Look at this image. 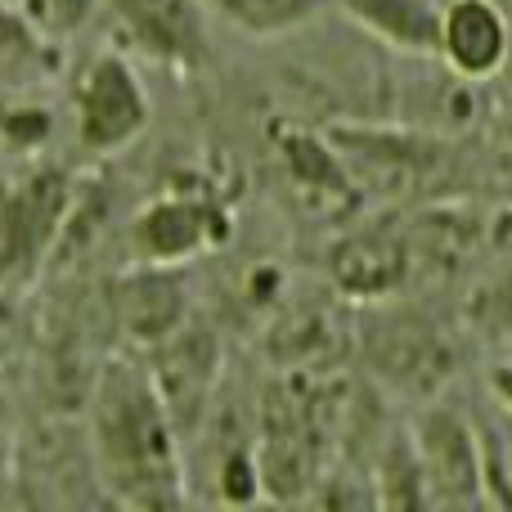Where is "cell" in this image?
<instances>
[{
  "label": "cell",
  "mask_w": 512,
  "mask_h": 512,
  "mask_svg": "<svg viewBox=\"0 0 512 512\" xmlns=\"http://www.w3.org/2000/svg\"><path fill=\"white\" fill-rule=\"evenodd\" d=\"M512 27L499 0H450L441 18V59L454 77L486 81L504 68Z\"/></svg>",
  "instance_id": "cell-7"
},
{
  "label": "cell",
  "mask_w": 512,
  "mask_h": 512,
  "mask_svg": "<svg viewBox=\"0 0 512 512\" xmlns=\"http://www.w3.org/2000/svg\"><path fill=\"white\" fill-rule=\"evenodd\" d=\"M418 477H427L441 504H472L481 495V450L463 418L432 409L418 423Z\"/></svg>",
  "instance_id": "cell-8"
},
{
  "label": "cell",
  "mask_w": 512,
  "mask_h": 512,
  "mask_svg": "<svg viewBox=\"0 0 512 512\" xmlns=\"http://www.w3.org/2000/svg\"><path fill=\"white\" fill-rule=\"evenodd\" d=\"M373 360L382 364V373H391V378H400V382H414V387H427L432 378L445 373L441 369L445 351H441V342H436V333L414 324V319L387 324V333L373 346Z\"/></svg>",
  "instance_id": "cell-12"
},
{
  "label": "cell",
  "mask_w": 512,
  "mask_h": 512,
  "mask_svg": "<svg viewBox=\"0 0 512 512\" xmlns=\"http://www.w3.org/2000/svg\"><path fill=\"white\" fill-rule=\"evenodd\" d=\"M230 234L225 212L212 198L167 194L140 207L131 221V256L149 265H185Z\"/></svg>",
  "instance_id": "cell-4"
},
{
  "label": "cell",
  "mask_w": 512,
  "mask_h": 512,
  "mask_svg": "<svg viewBox=\"0 0 512 512\" xmlns=\"http://www.w3.org/2000/svg\"><path fill=\"white\" fill-rule=\"evenodd\" d=\"M14 333V310H9V301H5V288H0V346H5V337Z\"/></svg>",
  "instance_id": "cell-22"
},
{
  "label": "cell",
  "mask_w": 512,
  "mask_h": 512,
  "mask_svg": "<svg viewBox=\"0 0 512 512\" xmlns=\"http://www.w3.org/2000/svg\"><path fill=\"white\" fill-rule=\"evenodd\" d=\"M221 495L234 499V504H248V499L261 495V472H256L252 454H230L221 463Z\"/></svg>",
  "instance_id": "cell-16"
},
{
  "label": "cell",
  "mask_w": 512,
  "mask_h": 512,
  "mask_svg": "<svg viewBox=\"0 0 512 512\" xmlns=\"http://www.w3.org/2000/svg\"><path fill=\"white\" fill-rule=\"evenodd\" d=\"M176 423L153 387L149 369L104 360L90 382V445L104 486L131 508L180 504Z\"/></svg>",
  "instance_id": "cell-1"
},
{
  "label": "cell",
  "mask_w": 512,
  "mask_h": 512,
  "mask_svg": "<svg viewBox=\"0 0 512 512\" xmlns=\"http://www.w3.org/2000/svg\"><path fill=\"white\" fill-rule=\"evenodd\" d=\"M490 387H495V396L512 409V360H508V364H495V369H490Z\"/></svg>",
  "instance_id": "cell-20"
},
{
  "label": "cell",
  "mask_w": 512,
  "mask_h": 512,
  "mask_svg": "<svg viewBox=\"0 0 512 512\" xmlns=\"http://www.w3.org/2000/svg\"><path fill=\"white\" fill-rule=\"evenodd\" d=\"M481 310H486V319H490V324L512 328V279L495 283V288H490L486 297H481Z\"/></svg>",
  "instance_id": "cell-18"
},
{
  "label": "cell",
  "mask_w": 512,
  "mask_h": 512,
  "mask_svg": "<svg viewBox=\"0 0 512 512\" xmlns=\"http://www.w3.org/2000/svg\"><path fill=\"white\" fill-rule=\"evenodd\" d=\"M14 122H5V135L14 144H36L45 131H50V117L45 113H9Z\"/></svg>",
  "instance_id": "cell-17"
},
{
  "label": "cell",
  "mask_w": 512,
  "mask_h": 512,
  "mask_svg": "<svg viewBox=\"0 0 512 512\" xmlns=\"http://www.w3.org/2000/svg\"><path fill=\"white\" fill-rule=\"evenodd\" d=\"M328 270H333V283L346 297L360 301L391 297L409 274V243L400 234L382 230V225L355 230L328 252Z\"/></svg>",
  "instance_id": "cell-9"
},
{
  "label": "cell",
  "mask_w": 512,
  "mask_h": 512,
  "mask_svg": "<svg viewBox=\"0 0 512 512\" xmlns=\"http://www.w3.org/2000/svg\"><path fill=\"white\" fill-rule=\"evenodd\" d=\"M117 324L135 346H158L189 319V283L180 265L135 261L131 274L117 279L113 292Z\"/></svg>",
  "instance_id": "cell-6"
},
{
  "label": "cell",
  "mask_w": 512,
  "mask_h": 512,
  "mask_svg": "<svg viewBox=\"0 0 512 512\" xmlns=\"http://www.w3.org/2000/svg\"><path fill=\"white\" fill-rule=\"evenodd\" d=\"M122 18L126 36L140 45L153 59H171V63H189L198 59V0H108Z\"/></svg>",
  "instance_id": "cell-10"
},
{
  "label": "cell",
  "mask_w": 512,
  "mask_h": 512,
  "mask_svg": "<svg viewBox=\"0 0 512 512\" xmlns=\"http://www.w3.org/2000/svg\"><path fill=\"white\" fill-rule=\"evenodd\" d=\"M86 9L90 0H18L14 14L23 23H41L45 32H68V27H77L86 18Z\"/></svg>",
  "instance_id": "cell-15"
},
{
  "label": "cell",
  "mask_w": 512,
  "mask_h": 512,
  "mask_svg": "<svg viewBox=\"0 0 512 512\" xmlns=\"http://www.w3.org/2000/svg\"><path fill=\"white\" fill-rule=\"evenodd\" d=\"M283 162H288L292 180L310 194H342L346 189V171H342V153H333L328 144H319L315 135H301L288 131L279 140Z\"/></svg>",
  "instance_id": "cell-14"
},
{
  "label": "cell",
  "mask_w": 512,
  "mask_h": 512,
  "mask_svg": "<svg viewBox=\"0 0 512 512\" xmlns=\"http://www.w3.org/2000/svg\"><path fill=\"white\" fill-rule=\"evenodd\" d=\"M18 27H23V18H18L9 5H0V45H9V41H14V36H18Z\"/></svg>",
  "instance_id": "cell-21"
},
{
  "label": "cell",
  "mask_w": 512,
  "mask_h": 512,
  "mask_svg": "<svg viewBox=\"0 0 512 512\" xmlns=\"http://www.w3.org/2000/svg\"><path fill=\"white\" fill-rule=\"evenodd\" d=\"M68 207L72 189L59 167H36L0 185V288L32 279L59 239Z\"/></svg>",
  "instance_id": "cell-2"
},
{
  "label": "cell",
  "mask_w": 512,
  "mask_h": 512,
  "mask_svg": "<svg viewBox=\"0 0 512 512\" xmlns=\"http://www.w3.org/2000/svg\"><path fill=\"white\" fill-rule=\"evenodd\" d=\"M9 463H14V423H9L5 391H0V477L9 472Z\"/></svg>",
  "instance_id": "cell-19"
},
{
  "label": "cell",
  "mask_w": 512,
  "mask_h": 512,
  "mask_svg": "<svg viewBox=\"0 0 512 512\" xmlns=\"http://www.w3.org/2000/svg\"><path fill=\"white\" fill-rule=\"evenodd\" d=\"M77 144L86 153H117L149 126V95L122 54L104 50L81 68L77 90Z\"/></svg>",
  "instance_id": "cell-3"
},
{
  "label": "cell",
  "mask_w": 512,
  "mask_h": 512,
  "mask_svg": "<svg viewBox=\"0 0 512 512\" xmlns=\"http://www.w3.org/2000/svg\"><path fill=\"white\" fill-rule=\"evenodd\" d=\"M360 27H369L378 41L409 54H441V18L436 0H337Z\"/></svg>",
  "instance_id": "cell-11"
},
{
  "label": "cell",
  "mask_w": 512,
  "mask_h": 512,
  "mask_svg": "<svg viewBox=\"0 0 512 512\" xmlns=\"http://www.w3.org/2000/svg\"><path fill=\"white\" fill-rule=\"evenodd\" d=\"M149 378L158 387L162 405H167L176 432L198 427L207 409V396L216 387V364H221V346H216L212 328L194 324V315L176 328L171 337H162L158 346H149Z\"/></svg>",
  "instance_id": "cell-5"
},
{
  "label": "cell",
  "mask_w": 512,
  "mask_h": 512,
  "mask_svg": "<svg viewBox=\"0 0 512 512\" xmlns=\"http://www.w3.org/2000/svg\"><path fill=\"white\" fill-rule=\"evenodd\" d=\"M198 5L216 9L221 18H230L234 27H243L252 36H279L310 23L328 0H198Z\"/></svg>",
  "instance_id": "cell-13"
}]
</instances>
